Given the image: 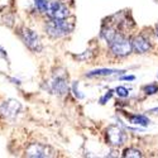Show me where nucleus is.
Segmentation results:
<instances>
[{"label":"nucleus","mask_w":158,"mask_h":158,"mask_svg":"<svg viewBox=\"0 0 158 158\" xmlns=\"http://www.w3.org/2000/svg\"><path fill=\"white\" fill-rule=\"evenodd\" d=\"M25 156L27 157H32V158H47V157H55L56 156V151L46 146L42 143H32L25 149Z\"/></svg>","instance_id":"nucleus-3"},{"label":"nucleus","mask_w":158,"mask_h":158,"mask_svg":"<svg viewBox=\"0 0 158 158\" xmlns=\"http://www.w3.org/2000/svg\"><path fill=\"white\" fill-rule=\"evenodd\" d=\"M108 44L110 47V51L113 52V55H115L118 57L128 56L131 53V51H133L131 42L127 37H124L122 33H118Z\"/></svg>","instance_id":"nucleus-2"},{"label":"nucleus","mask_w":158,"mask_h":158,"mask_svg":"<svg viewBox=\"0 0 158 158\" xmlns=\"http://www.w3.org/2000/svg\"><path fill=\"white\" fill-rule=\"evenodd\" d=\"M129 122L131 124H135V125H142V127H147L149 125L151 120L148 119L147 116L144 115H130L129 116Z\"/></svg>","instance_id":"nucleus-11"},{"label":"nucleus","mask_w":158,"mask_h":158,"mask_svg":"<svg viewBox=\"0 0 158 158\" xmlns=\"http://www.w3.org/2000/svg\"><path fill=\"white\" fill-rule=\"evenodd\" d=\"M134 76H123L122 78H120V80H127V81H133L134 80Z\"/></svg>","instance_id":"nucleus-18"},{"label":"nucleus","mask_w":158,"mask_h":158,"mask_svg":"<svg viewBox=\"0 0 158 158\" xmlns=\"http://www.w3.org/2000/svg\"><path fill=\"white\" fill-rule=\"evenodd\" d=\"M20 108H22V105L18 100L10 99V100H6L5 102H3L0 105V113L6 118H14L19 113Z\"/></svg>","instance_id":"nucleus-8"},{"label":"nucleus","mask_w":158,"mask_h":158,"mask_svg":"<svg viewBox=\"0 0 158 158\" xmlns=\"http://www.w3.org/2000/svg\"><path fill=\"white\" fill-rule=\"evenodd\" d=\"M144 93L147 95H153L156 93H158V86L157 85H147L144 86Z\"/></svg>","instance_id":"nucleus-15"},{"label":"nucleus","mask_w":158,"mask_h":158,"mask_svg":"<svg viewBox=\"0 0 158 158\" xmlns=\"http://www.w3.org/2000/svg\"><path fill=\"white\" fill-rule=\"evenodd\" d=\"M19 34H20V38L23 39V42L25 43V46H27L29 49H32L33 52H41L42 51L41 38H39V35L34 31L23 27L20 29Z\"/></svg>","instance_id":"nucleus-4"},{"label":"nucleus","mask_w":158,"mask_h":158,"mask_svg":"<svg viewBox=\"0 0 158 158\" xmlns=\"http://www.w3.org/2000/svg\"><path fill=\"white\" fill-rule=\"evenodd\" d=\"M111 96H113V91H111V90H109L108 93L100 99V102H101V104H105L108 100H110V99H111Z\"/></svg>","instance_id":"nucleus-17"},{"label":"nucleus","mask_w":158,"mask_h":158,"mask_svg":"<svg viewBox=\"0 0 158 158\" xmlns=\"http://www.w3.org/2000/svg\"><path fill=\"white\" fill-rule=\"evenodd\" d=\"M125 71L123 70H114V69H98V70H94V71H90L86 73L87 77H99V76H110V75H114V73H123Z\"/></svg>","instance_id":"nucleus-10"},{"label":"nucleus","mask_w":158,"mask_h":158,"mask_svg":"<svg viewBox=\"0 0 158 158\" xmlns=\"http://www.w3.org/2000/svg\"><path fill=\"white\" fill-rule=\"evenodd\" d=\"M131 47H133V51L135 53H147V52L151 51L152 44L149 42V39L146 38L144 35H137L134 37V39L131 41Z\"/></svg>","instance_id":"nucleus-9"},{"label":"nucleus","mask_w":158,"mask_h":158,"mask_svg":"<svg viewBox=\"0 0 158 158\" xmlns=\"http://www.w3.org/2000/svg\"><path fill=\"white\" fill-rule=\"evenodd\" d=\"M115 93L118 94V96H120V98H128L129 95V90L124 86H118L115 89Z\"/></svg>","instance_id":"nucleus-14"},{"label":"nucleus","mask_w":158,"mask_h":158,"mask_svg":"<svg viewBox=\"0 0 158 158\" xmlns=\"http://www.w3.org/2000/svg\"><path fill=\"white\" fill-rule=\"evenodd\" d=\"M156 33H157V37H158V24H157V28H156Z\"/></svg>","instance_id":"nucleus-20"},{"label":"nucleus","mask_w":158,"mask_h":158,"mask_svg":"<svg viewBox=\"0 0 158 158\" xmlns=\"http://www.w3.org/2000/svg\"><path fill=\"white\" fill-rule=\"evenodd\" d=\"M151 113H156V114H158V108H154V109H152V110H151Z\"/></svg>","instance_id":"nucleus-19"},{"label":"nucleus","mask_w":158,"mask_h":158,"mask_svg":"<svg viewBox=\"0 0 158 158\" xmlns=\"http://www.w3.org/2000/svg\"><path fill=\"white\" fill-rule=\"evenodd\" d=\"M143 154L139 149L137 148H127L123 153V157H129V158H140Z\"/></svg>","instance_id":"nucleus-12"},{"label":"nucleus","mask_w":158,"mask_h":158,"mask_svg":"<svg viewBox=\"0 0 158 158\" xmlns=\"http://www.w3.org/2000/svg\"><path fill=\"white\" fill-rule=\"evenodd\" d=\"M72 90H73V94H75V96H76L77 99H84V95L80 93V90H78V82H77V81L73 82V85H72Z\"/></svg>","instance_id":"nucleus-16"},{"label":"nucleus","mask_w":158,"mask_h":158,"mask_svg":"<svg viewBox=\"0 0 158 158\" xmlns=\"http://www.w3.org/2000/svg\"><path fill=\"white\" fill-rule=\"evenodd\" d=\"M34 5L41 13H47L49 3L47 2V0H34Z\"/></svg>","instance_id":"nucleus-13"},{"label":"nucleus","mask_w":158,"mask_h":158,"mask_svg":"<svg viewBox=\"0 0 158 158\" xmlns=\"http://www.w3.org/2000/svg\"><path fill=\"white\" fill-rule=\"evenodd\" d=\"M106 140L113 147H120L127 140V134L120 127L113 124L106 128Z\"/></svg>","instance_id":"nucleus-5"},{"label":"nucleus","mask_w":158,"mask_h":158,"mask_svg":"<svg viewBox=\"0 0 158 158\" xmlns=\"http://www.w3.org/2000/svg\"><path fill=\"white\" fill-rule=\"evenodd\" d=\"M51 90H52V93L58 96H63L64 94H67L69 84H67L66 76L64 75H55L53 80L51 82Z\"/></svg>","instance_id":"nucleus-7"},{"label":"nucleus","mask_w":158,"mask_h":158,"mask_svg":"<svg viewBox=\"0 0 158 158\" xmlns=\"http://www.w3.org/2000/svg\"><path fill=\"white\" fill-rule=\"evenodd\" d=\"M47 14L53 19H67L70 17V10L62 3L53 2V3H49L48 9H47Z\"/></svg>","instance_id":"nucleus-6"},{"label":"nucleus","mask_w":158,"mask_h":158,"mask_svg":"<svg viewBox=\"0 0 158 158\" xmlns=\"http://www.w3.org/2000/svg\"><path fill=\"white\" fill-rule=\"evenodd\" d=\"M73 31V23L67 22V19H53L51 18L46 23V32L52 38H61L70 34Z\"/></svg>","instance_id":"nucleus-1"}]
</instances>
